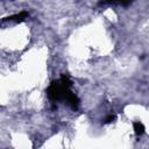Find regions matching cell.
Wrapping results in <instances>:
<instances>
[{
	"label": "cell",
	"mask_w": 149,
	"mask_h": 149,
	"mask_svg": "<svg viewBox=\"0 0 149 149\" xmlns=\"http://www.w3.org/2000/svg\"><path fill=\"white\" fill-rule=\"evenodd\" d=\"M72 83L70 78L63 74L59 79L54 80L47 88V95L50 101L58 102L65 101L72 109H77L79 106V99L71 88Z\"/></svg>",
	"instance_id": "6da1fadb"
},
{
	"label": "cell",
	"mask_w": 149,
	"mask_h": 149,
	"mask_svg": "<svg viewBox=\"0 0 149 149\" xmlns=\"http://www.w3.org/2000/svg\"><path fill=\"white\" fill-rule=\"evenodd\" d=\"M27 16H28V13H27V12H20V13H17V14H15V15L9 16V17H8V20H9V21L20 22V21H23Z\"/></svg>",
	"instance_id": "7a4b0ae2"
},
{
	"label": "cell",
	"mask_w": 149,
	"mask_h": 149,
	"mask_svg": "<svg viewBox=\"0 0 149 149\" xmlns=\"http://www.w3.org/2000/svg\"><path fill=\"white\" fill-rule=\"evenodd\" d=\"M134 130H135V134H136L137 136H140V135L143 134L144 127H143V125H142L140 121H136V122H134Z\"/></svg>",
	"instance_id": "3957f363"
},
{
	"label": "cell",
	"mask_w": 149,
	"mask_h": 149,
	"mask_svg": "<svg viewBox=\"0 0 149 149\" xmlns=\"http://www.w3.org/2000/svg\"><path fill=\"white\" fill-rule=\"evenodd\" d=\"M114 119H115V115H112V114H111V115H108V116L104 120V122H105V123H109V122H112Z\"/></svg>",
	"instance_id": "277c9868"
}]
</instances>
